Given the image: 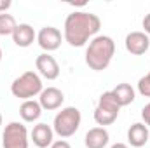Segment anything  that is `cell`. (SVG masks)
Here are the masks:
<instances>
[{"instance_id":"18","label":"cell","mask_w":150,"mask_h":148,"mask_svg":"<svg viewBox=\"0 0 150 148\" xmlns=\"http://www.w3.org/2000/svg\"><path fill=\"white\" fill-rule=\"evenodd\" d=\"M138 91L142 96L150 98V75H145L138 80Z\"/></svg>"},{"instance_id":"19","label":"cell","mask_w":150,"mask_h":148,"mask_svg":"<svg viewBox=\"0 0 150 148\" xmlns=\"http://www.w3.org/2000/svg\"><path fill=\"white\" fill-rule=\"evenodd\" d=\"M142 118H143V124L147 127H150V103L142 108Z\"/></svg>"},{"instance_id":"25","label":"cell","mask_w":150,"mask_h":148,"mask_svg":"<svg viewBox=\"0 0 150 148\" xmlns=\"http://www.w3.org/2000/svg\"><path fill=\"white\" fill-rule=\"evenodd\" d=\"M0 59H2V49H0Z\"/></svg>"},{"instance_id":"9","label":"cell","mask_w":150,"mask_h":148,"mask_svg":"<svg viewBox=\"0 0 150 148\" xmlns=\"http://www.w3.org/2000/svg\"><path fill=\"white\" fill-rule=\"evenodd\" d=\"M65 101V94L58 89V87H47L40 92L38 103L42 106V110H58Z\"/></svg>"},{"instance_id":"14","label":"cell","mask_w":150,"mask_h":148,"mask_svg":"<svg viewBox=\"0 0 150 148\" xmlns=\"http://www.w3.org/2000/svg\"><path fill=\"white\" fill-rule=\"evenodd\" d=\"M19 115L25 122H35L40 118L42 115V106L40 103L35 99H28V101H23L21 106H19Z\"/></svg>"},{"instance_id":"3","label":"cell","mask_w":150,"mask_h":148,"mask_svg":"<svg viewBox=\"0 0 150 148\" xmlns=\"http://www.w3.org/2000/svg\"><path fill=\"white\" fill-rule=\"evenodd\" d=\"M80 120H82L80 110L75 108V106H67L61 111H58V115L54 117L52 131L59 138H70V136H74L75 132L79 131Z\"/></svg>"},{"instance_id":"13","label":"cell","mask_w":150,"mask_h":148,"mask_svg":"<svg viewBox=\"0 0 150 148\" xmlns=\"http://www.w3.org/2000/svg\"><path fill=\"white\" fill-rule=\"evenodd\" d=\"M35 38H37L35 30L30 25H26V23L18 25L16 30H14V33H12V40H14V44L18 47H30L35 42Z\"/></svg>"},{"instance_id":"5","label":"cell","mask_w":150,"mask_h":148,"mask_svg":"<svg viewBox=\"0 0 150 148\" xmlns=\"http://www.w3.org/2000/svg\"><path fill=\"white\" fill-rule=\"evenodd\" d=\"M4 148H28V131L21 122H11L2 134Z\"/></svg>"},{"instance_id":"17","label":"cell","mask_w":150,"mask_h":148,"mask_svg":"<svg viewBox=\"0 0 150 148\" xmlns=\"http://www.w3.org/2000/svg\"><path fill=\"white\" fill-rule=\"evenodd\" d=\"M18 23L14 19V16L7 14V12H2L0 14V35L5 37V35H12L14 30H16Z\"/></svg>"},{"instance_id":"26","label":"cell","mask_w":150,"mask_h":148,"mask_svg":"<svg viewBox=\"0 0 150 148\" xmlns=\"http://www.w3.org/2000/svg\"><path fill=\"white\" fill-rule=\"evenodd\" d=\"M149 75H150V73H149Z\"/></svg>"},{"instance_id":"4","label":"cell","mask_w":150,"mask_h":148,"mask_svg":"<svg viewBox=\"0 0 150 148\" xmlns=\"http://www.w3.org/2000/svg\"><path fill=\"white\" fill-rule=\"evenodd\" d=\"M42 89V80L35 72H25L23 75H19L12 84H11V92L14 98H19L23 101H28L32 98H35L37 94H40Z\"/></svg>"},{"instance_id":"11","label":"cell","mask_w":150,"mask_h":148,"mask_svg":"<svg viewBox=\"0 0 150 148\" xmlns=\"http://www.w3.org/2000/svg\"><path fill=\"white\" fill-rule=\"evenodd\" d=\"M149 127L143 124V122H136L133 124L129 129H127V141L129 145L134 148H142L147 145L149 141Z\"/></svg>"},{"instance_id":"7","label":"cell","mask_w":150,"mask_h":148,"mask_svg":"<svg viewBox=\"0 0 150 148\" xmlns=\"http://www.w3.org/2000/svg\"><path fill=\"white\" fill-rule=\"evenodd\" d=\"M35 66H37L38 73L47 80H56L59 77V65L49 52H44V54L37 56Z\"/></svg>"},{"instance_id":"22","label":"cell","mask_w":150,"mask_h":148,"mask_svg":"<svg viewBox=\"0 0 150 148\" xmlns=\"http://www.w3.org/2000/svg\"><path fill=\"white\" fill-rule=\"evenodd\" d=\"M11 5H12V4H11V0H4V2H0V14H2V12H5Z\"/></svg>"},{"instance_id":"10","label":"cell","mask_w":150,"mask_h":148,"mask_svg":"<svg viewBox=\"0 0 150 148\" xmlns=\"http://www.w3.org/2000/svg\"><path fill=\"white\" fill-rule=\"evenodd\" d=\"M52 140H54V131H52L51 125L40 122V124H37V125L33 127V131H32V141H33V145L37 148L51 147V145L54 143Z\"/></svg>"},{"instance_id":"8","label":"cell","mask_w":150,"mask_h":148,"mask_svg":"<svg viewBox=\"0 0 150 148\" xmlns=\"http://www.w3.org/2000/svg\"><path fill=\"white\" fill-rule=\"evenodd\" d=\"M126 49L127 52L134 54V56H142L149 51L150 47V38L145 32H131L126 37Z\"/></svg>"},{"instance_id":"15","label":"cell","mask_w":150,"mask_h":148,"mask_svg":"<svg viewBox=\"0 0 150 148\" xmlns=\"http://www.w3.org/2000/svg\"><path fill=\"white\" fill-rule=\"evenodd\" d=\"M112 94L115 96V99H117L120 108L127 106V105H131L134 101V89L131 87V84H126V82L119 84L115 89H112Z\"/></svg>"},{"instance_id":"12","label":"cell","mask_w":150,"mask_h":148,"mask_svg":"<svg viewBox=\"0 0 150 148\" xmlns=\"http://www.w3.org/2000/svg\"><path fill=\"white\" fill-rule=\"evenodd\" d=\"M108 131L105 127H93L87 131L86 138H84V145L86 148H105L108 145Z\"/></svg>"},{"instance_id":"1","label":"cell","mask_w":150,"mask_h":148,"mask_svg":"<svg viewBox=\"0 0 150 148\" xmlns=\"http://www.w3.org/2000/svg\"><path fill=\"white\" fill-rule=\"evenodd\" d=\"M100 28H101V21L96 14L86 11H75L68 14V18L65 19L63 37L72 47H82L87 44L89 38H94Z\"/></svg>"},{"instance_id":"21","label":"cell","mask_w":150,"mask_h":148,"mask_svg":"<svg viewBox=\"0 0 150 148\" xmlns=\"http://www.w3.org/2000/svg\"><path fill=\"white\" fill-rule=\"evenodd\" d=\"M143 28H145V33L150 35V14H147V16L143 18Z\"/></svg>"},{"instance_id":"2","label":"cell","mask_w":150,"mask_h":148,"mask_svg":"<svg viewBox=\"0 0 150 148\" xmlns=\"http://www.w3.org/2000/svg\"><path fill=\"white\" fill-rule=\"evenodd\" d=\"M115 54V42L107 35L94 37L86 49V65L94 72H103L108 68Z\"/></svg>"},{"instance_id":"20","label":"cell","mask_w":150,"mask_h":148,"mask_svg":"<svg viewBox=\"0 0 150 148\" xmlns=\"http://www.w3.org/2000/svg\"><path fill=\"white\" fill-rule=\"evenodd\" d=\"M51 148H72L70 147V143L68 141H65V140H58V141H54Z\"/></svg>"},{"instance_id":"16","label":"cell","mask_w":150,"mask_h":148,"mask_svg":"<svg viewBox=\"0 0 150 148\" xmlns=\"http://www.w3.org/2000/svg\"><path fill=\"white\" fill-rule=\"evenodd\" d=\"M98 108L108 111V113H113V115H117V117H119V110H120V106H119L115 96L112 94V91H107V92H103V94L100 96Z\"/></svg>"},{"instance_id":"23","label":"cell","mask_w":150,"mask_h":148,"mask_svg":"<svg viewBox=\"0 0 150 148\" xmlns=\"http://www.w3.org/2000/svg\"><path fill=\"white\" fill-rule=\"evenodd\" d=\"M110 148H129L127 145H124V143H115V145H112Z\"/></svg>"},{"instance_id":"6","label":"cell","mask_w":150,"mask_h":148,"mask_svg":"<svg viewBox=\"0 0 150 148\" xmlns=\"http://www.w3.org/2000/svg\"><path fill=\"white\" fill-rule=\"evenodd\" d=\"M61 38H63L61 37V32H59L58 28H54V26H44V28L37 33L38 45H40L44 51H47V52L59 49Z\"/></svg>"},{"instance_id":"24","label":"cell","mask_w":150,"mask_h":148,"mask_svg":"<svg viewBox=\"0 0 150 148\" xmlns=\"http://www.w3.org/2000/svg\"><path fill=\"white\" fill-rule=\"evenodd\" d=\"M0 125H2V113H0Z\"/></svg>"}]
</instances>
